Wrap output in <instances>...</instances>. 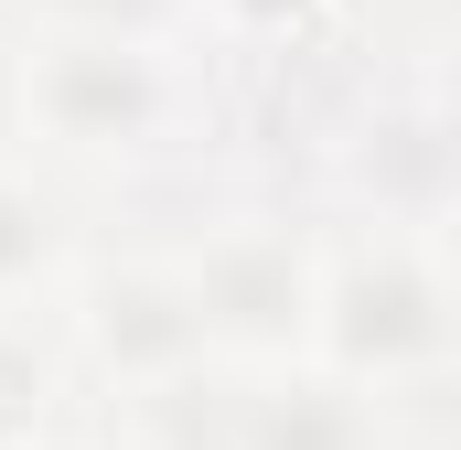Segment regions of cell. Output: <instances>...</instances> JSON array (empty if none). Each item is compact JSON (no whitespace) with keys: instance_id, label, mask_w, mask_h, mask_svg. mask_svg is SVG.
Instances as JSON below:
<instances>
[{"instance_id":"ba28073f","label":"cell","mask_w":461,"mask_h":450,"mask_svg":"<svg viewBox=\"0 0 461 450\" xmlns=\"http://www.w3.org/2000/svg\"><path fill=\"white\" fill-rule=\"evenodd\" d=\"M65 408H76V364L54 322H0V450H32Z\"/></svg>"},{"instance_id":"277c9868","label":"cell","mask_w":461,"mask_h":450,"mask_svg":"<svg viewBox=\"0 0 461 450\" xmlns=\"http://www.w3.org/2000/svg\"><path fill=\"white\" fill-rule=\"evenodd\" d=\"M54 343H65L86 408H140L183 375H215V333H204V311H194L150 215L97 236V257L76 268L65 311H54Z\"/></svg>"},{"instance_id":"7c38bea8","label":"cell","mask_w":461,"mask_h":450,"mask_svg":"<svg viewBox=\"0 0 461 450\" xmlns=\"http://www.w3.org/2000/svg\"><path fill=\"white\" fill-rule=\"evenodd\" d=\"M0 11H11V22H22V11H32V0H0Z\"/></svg>"},{"instance_id":"8fae6325","label":"cell","mask_w":461,"mask_h":450,"mask_svg":"<svg viewBox=\"0 0 461 450\" xmlns=\"http://www.w3.org/2000/svg\"><path fill=\"white\" fill-rule=\"evenodd\" d=\"M429 257H440V279L461 290V194L440 204V215H429Z\"/></svg>"},{"instance_id":"52a82bcc","label":"cell","mask_w":461,"mask_h":450,"mask_svg":"<svg viewBox=\"0 0 461 450\" xmlns=\"http://www.w3.org/2000/svg\"><path fill=\"white\" fill-rule=\"evenodd\" d=\"M194 32L226 65V86H258L301 54H333L354 32V0H194Z\"/></svg>"},{"instance_id":"30bf717a","label":"cell","mask_w":461,"mask_h":450,"mask_svg":"<svg viewBox=\"0 0 461 450\" xmlns=\"http://www.w3.org/2000/svg\"><path fill=\"white\" fill-rule=\"evenodd\" d=\"M32 450H140V440L118 429L108 408H86V397H76V408H65V418H54V429H43Z\"/></svg>"},{"instance_id":"5b68a950","label":"cell","mask_w":461,"mask_h":450,"mask_svg":"<svg viewBox=\"0 0 461 450\" xmlns=\"http://www.w3.org/2000/svg\"><path fill=\"white\" fill-rule=\"evenodd\" d=\"M97 236H108V215L76 183H54L32 150L0 140V322H54L76 268L97 257Z\"/></svg>"},{"instance_id":"8992f818","label":"cell","mask_w":461,"mask_h":450,"mask_svg":"<svg viewBox=\"0 0 461 450\" xmlns=\"http://www.w3.org/2000/svg\"><path fill=\"white\" fill-rule=\"evenodd\" d=\"M236 450H408V418L322 364L236 375Z\"/></svg>"},{"instance_id":"6da1fadb","label":"cell","mask_w":461,"mask_h":450,"mask_svg":"<svg viewBox=\"0 0 461 450\" xmlns=\"http://www.w3.org/2000/svg\"><path fill=\"white\" fill-rule=\"evenodd\" d=\"M236 86L204 43L161 32H86V22H11L0 43V140L32 150L86 204H161L226 172Z\"/></svg>"},{"instance_id":"3957f363","label":"cell","mask_w":461,"mask_h":450,"mask_svg":"<svg viewBox=\"0 0 461 450\" xmlns=\"http://www.w3.org/2000/svg\"><path fill=\"white\" fill-rule=\"evenodd\" d=\"M312 364L386 397L397 418L461 397V290L429 257V225H375L322 204V322Z\"/></svg>"},{"instance_id":"9c48e42d","label":"cell","mask_w":461,"mask_h":450,"mask_svg":"<svg viewBox=\"0 0 461 450\" xmlns=\"http://www.w3.org/2000/svg\"><path fill=\"white\" fill-rule=\"evenodd\" d=\"M408 76H419V97H429V118H440V140H451V161H461V22L408 54Z\"/></svg>"},{"instance_id":"7a4b0ae2","label":"cell","mask_w":461,"mask_h":450,"mask_svg":"<svg viewBox=\"0 0 461 450\" xmlns=\"http://www.w3.org/2000/svg\"><path fill=\"white\" fill-rule=\"evenodd\" d=\"M204 333L226 375H279L312 364V322H322V204L301 172H258L226 161L183 194L150 204Z\"/></svg>"}]
</instances>
